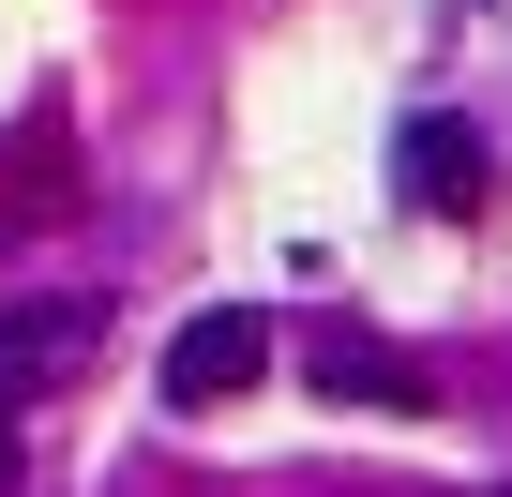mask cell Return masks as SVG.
<instances>
[{
  "instance_id": "obj_1",
  "label": "cell",
  "mask_w": 512,
  "mask_h": 497,
  "mask_svg": "<svg viewBox=\"0 0 512 497\" xmlns=\"http://www.w3.org/2000/svg\"><path fill=\"white\" fill-rule=\"evenodd\" d=\"M256 377H272V317L256 302H196L166 332V407H241Z\"/></svg>"
},
{
  "instance_id": "obj_2",
  "label": "cell",
  "mask_w": 512,
  "mask_h": 497,
  "mask_svg": "<svg viewBox=\"0 0 512 497\" xmlns=\"http://www.w3.org/2000/svg\"><path fill=\"white\" fill-rule=\"evenodd\" d=\"M91 347H106V302H16L0 317V422H16L31 392H61Z\"/></svg>"
},
{
  "instance_id": "obj_3",
  "label": "cell",
  "mask_w": 512,
  "mask_h": 497,
  "mask_svg": "<svg viewBox=\"0 0 512 497\" xmlns=\"http://www.w3.org/2000/svg\"><path fill=\"white\" fill-rule=\"evenodd\" d=\"M392 196L437 211V226H467V211L497 196V151H482L467 121H407V136H392Z\"/></svg>"
},
{
  "instance_id": "obj_4",
  "label": "cell",
  "mask_w": 512,
  "mask_h": 497,
  "mask_svg": "<svg viewBox=\"0 0 512 497\" xmlns=\"http://www.w3.org/2000/svg\"><path fill=\"white\" fill-rule=\"evenodd\" d=\"M302 377L347 392V407H437V377H422L407 347H362V332H302Z\"/></svg>"
}]
</instances>
